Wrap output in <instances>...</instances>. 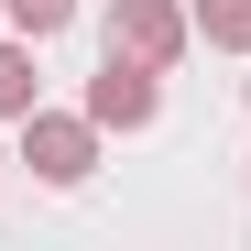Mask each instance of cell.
Masks as SVG:
<instances>
[{
    "mask_svg": "<svg viewBox=\"0 0 251 251\" xmlns=\"http://www.w3.org/2000/svg\"><path fill=\"white\" fill-rule=\"evenodd\" d=\"M88 120H120V131H142V120H153V66L109 44V66H99V88H88Z\"/></svg>",
    "mask_w": 251,
    "mask_h": 251,
    "instance_id": "cell-1",
    "label": "cell"
},
{
    "mask_svg": "<svg viewBox=\"0 0 251 251\" xmlns=\"http://www.w3.org/2000/svg\"><path fill=\"white\" fill-rule=\"evenodd\" d=\"M197 33L207 44H251V0H197Z\"/></svg>",
    "mask_w": 251,
    "mask_h": 251,
    "instance_id": "cell-4",
    "label": "cell"
},
{
    "mask_svg": "<svg viewBox=\"0 0 251 251\" xmlns=\"http://www.w3.org/2000/svg\"><path fill=\"white\" fill-rule=\"evenodd\" d=\"M0 109H33V55L0 44Z\"/></svg>",
    "mask_w": 251,
    "mask_h": 251,
    "instance_id": "cell-5",
    "label": "cell"
},
{
    "mask_svg": "<svg viewBox=\"0 0 251 251\" xmlns=\"http://www.w3.org/2000/svg\"><path fill=\"white\" fill-rule=\"evenodd\" d=\"M109 44H120V55H142V66H175L186 22L164 11V0H120V11H109Z\"/></svg>",
    "mask_w": 251,
    "mask_h": 251,
    "instance_id": "cell-3",
    "label": "cell"
},
{
    "mask_svg": "<svg viewBox=\"0 0 251 251\" xmlns=\"http://www.w3.org/2000/svg\"><path fill=\"white\" fill-rule=\"evenodd\" d=\"M0 11H11V22H22V33H55V22H66V11H76V0H0Z\"/></svg>",
    "mask_w": 251,
    "mask_h": 251,
    "instance_id": "cell-6",
    "label": "cell"
},
{
    "mask_svg": "<svg viewBox=\"0 0 251 251\" xmlns=\"http://www.w3.org/2000/svg\"><path fill=\"white\" fill-rule=\"evenodd\" d=\"M22 153H33L44 186H76V175H88V120H33L22 109Z\"/></svg>",
    "mask_w": 251,
    "mask_h": 251,
    "instance_id": "cell-2",
    "label": "cell"
}]
</instances>
